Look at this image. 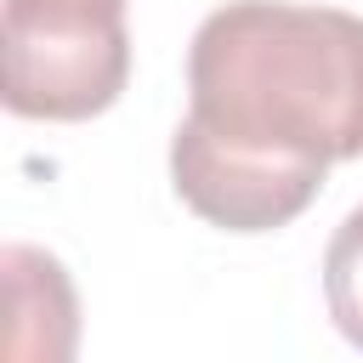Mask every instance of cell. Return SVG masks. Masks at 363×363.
<instances>
[{
  "label": "cell",
  "mask_w": 363,
  "mask_h": 363,
  "mask_svg": "<svg viewBox=\"0 0 363 363\" xmlns=\"http://www.w3.org/2000/svg\"><path fill=\"white\" fill-rule=\"evenodd\" d=\"M187 119L284 159H363V17L227 0L187 45Z\"/></svg>",
  "instance_id": "6da1fadb"
},
{
  "label": "cell",
  "mask_w": 363,
  "mask_h": 363,
  "mask_svg": "<svg viewBox=\"0 0 363 363\" xmlns=\"http://www.w3.org/2000/svg\"><path fill=\"white\" fill-rule=\"evenodd\" d=\"M0 57L17 119H96L130 79L125 0H6Z\"/></svg>",
  "instance_id": "7a4b0ae2"
},
{
  "label": "cell",
  "mask_w": 363,
  "mask_h": 363,
  "mask_svg": "<svg viewBox=\"0 0 363 363\" xmlns=\"http://www.w3.org/2000/svg\"><path fill=\"white\" fill-rule=\"evenodd\" d=\"M329 164L318 159H284L233 136H216L199 119H182L170 136V182L176 199L221 227V233H278L289 227L318 193Z\"/></svg>",
  "instance_id": "3957f363"
},
{
  "label": "cell",
  "mask_w": 363,
  "mask_h": 363,
  "mask_svg": "<svg viewBox=\"0 0 363 363\" xmlns=\"http://www.w3.org/2000/svg\"><path fill=\"white\" fill-rule=\"evenodd\" d=\"M323 301H329L335 329L363 352V204L335 227L323 250Z\"/></svg>",
  "instance_id": "277c9868"
}]
</instances>
